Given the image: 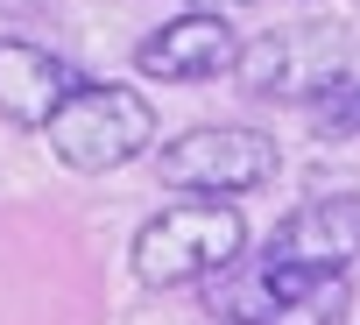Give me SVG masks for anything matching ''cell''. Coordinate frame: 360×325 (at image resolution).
I'll return each mask as SVG.
<instances>
[{
  "mask_svg": "<svg viewBox=\"0 0 360 325\" xmlns=\"http://www.w3.org/2000/svg\"><path fill=\"white\" fill-rule=\"evenodd\" d=\"M248 255V219L233 198H176L155 219H141L127 262L148 290H184V283H212L226 262Z\"/></svg>",
  "mask_w": 360,
  "mask_h": 325,
  "instance_id": "1",
  "label": "cell"
},
{
  "mask_svg": "<svg viewBox=\"0 0 360 325\" xmlns=\"http://www.w3.org/2000/svg\"><path fill=\"white\" fill-rule=\"evenodd\" d=\"M50 134V155L78 177H106V170H127L155 148V106L134 92V85H99V78H78L71 99L43 120Z\"/></svg>",
  "mask_w": 360,
  "mask_h": 325,
  "instance_id": "2",
  "label": "cell"
},
{
  "mask_svg": "<svg viewBox=\"0 0 360 325\" xmlns=\"http://www.w3.org/2000/svg\"><path fill=\"white\" fill-rule=\"evenodd\" d=\"M353 304L346 276H325V269H290L276 255L262 262H226L212 276V318L226 325H339Z\"/></svg>",
  "mask_w": 360,
  "mask_h": 325,
  "instance_id": "3",
  "label": "cell"
},
{
  "mask_svg": "<svg viewBox=\"0 0 360 325\" xmlns=\"http://www.w3.org/2000/svg\"><path fill=\"white\" fill-rule=\"evenodd\" d=\"M155 170L169 191H191V198H248V191L276 184L283 148L262 127H191V134L162 141Z\"/></svg>",
  "mask_w": 360,
  "mask_h": 325,
  "instance_id": "4",
  "label": "cell"
},
{
  "mask_svg": "<svg viewBox=\"0 0 360 325\" xmlns=\"http://www.w3.org/2000/svg\"><path fill=\"white\" fill-rule=\"evenodd\" d=\"M233 57H240L233 22H219V15H205V8L176 15V22H162L155 36L134 43V71H141V78H162V85H205V78H226Z\"/></svg>",
  "mask_w": 360,
  "mask_h": 325,
  "instance_id": "5",
  "label": "cell"
},
{
  "mask_svg": "<svg viewBox=\"0 0 360 325\" xmlns=\"http://www.w3.org/2000/svg\"><path fill=\"white\" fill-rule=\"evenodd\" d=\"M276 262L290 269H325V276H346L360 262V191H325V198H304L276 234L269 248Z\"/></svg>",
  "mask_w": 360,
  "mask_h": 325,
  "instance_id": "6",
  "label": "cell"
},
{
  "mask_svg": "<svg viewBox=\"0 0 360 325\" xmlns=\"http://www.w3.org/2000/svg\"><path fill=\"white\" fill-rule=\"evenodd\" d=\"M71 85H78V71L64 57H50L43 43H22V36L0 43V120L8 127L43 134V120L71 99Z\"/></svg>",
  "mask_w": 360,
  "mask_h": 325,
  "instance_id": "7",
  "label": "cell"
},
{
  "mask_svg": "<svg viewBox=\"0 0 360 325\" xmlns=\"http://www.w3.org/2000/svg\"><path fill=\"white\" fill-rule=\"evenodd\" d=\"M233 71H240V85H248L255 99L297 92V78H311V71H297V43H290V36H262V43H240ZM311 85H318V78H311Z\"/></svg>",
  "mask_w": 360,
  "mask_h": 325,
  "instance_id": "8",
  "label": "cell"
},
{
  "mask_svg": "<svg viewBox=\"0 0 360 325\" xmlns=\"http://www.w3.org/2000/svg\"><path fill=\"white\" fill-rule=\"evenodd\" d=\"M311 120H318V134L353 141V134H360V78H325V85L311 92Z\"/></svg>",
  "mask_w": 360,
  "mask_h": 325,
  "instance_id": "9",
  "label": "cell"
},
{
  "mask_svg": "<svg viewBox=\"0 0 360 325\" xmlns=\"http://www.w3.org/2000/svg\"><path fill=\"white\" fill-rule=\"evenodd\" d=\"M219 8H255V0H219Z\"/></svg>",
  "mask_w": 360,
  "mask_h": 325,
  "instance_id": "10",
  "label": "cell"
}]
</instances>
